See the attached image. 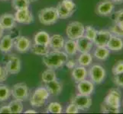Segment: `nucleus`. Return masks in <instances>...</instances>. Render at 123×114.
<instances>
[{
    "instance_id": "f257e3e1",
    "label": "nucleus",
    "mask_w": 123,
    "mask_h": 114,
    "mask_svg": "<svg viewBox=\"0 0 123 114\" xmlns=\"http://www.w3.org/2000/svg\"><path fill=\"white\" fill-rule=\"evenodd\" d=\"M68 55L61 50H52L43 56L44 64L47 68L57 69L63 66L68 60Z\"/></svg>"
},
{
    "instance_id": "f03ea898",
    "label": "nucleus",
    "mask_w": 123,
    "mask_h": 114,
    "mask_svg": "<svg viewBox=\"0 0 123 114\" xmlns=\"http://www.w3.org/2000/svg\"><path fill=\"white\" fill-rule=\"evenodd\" d=\"M50 96L46 87H39L35 89L30 97V104L35 108H39L44 106Z\"/></svg>"
},
{
    "instance_id": "7ed1b4c3",
    "label": "nucleus",
    "mask_w": 123,
    "mask_h": 114,
    "mask_svg": "<svg viewBox=\"0 0 123 114\" xmlns=\"http://www.w3.org/2000/svg\"><path fill=\"white\" fill-rule=\"evenodd\" d=\"M38 19L41 24L44 25L54 24L59 19L56 8L48 7L40 10L38 12Z\"/></svg>"
},
{
    "instance_id": "20e7f679",
    "label": "nucleus",
    "mask_w": 123,
    "mask_h": 114,
    "mask_svg": "<svg viewBox=\"0 0 123 114\" xmlns=\"http://www.w3.org/2000/svg\"><path fill=\"white\" fill-rule=\"evenodd\" d=\"M12 98L20 101H26L30 97V91L28 85L24 82L14 84L11 89Z\"/></svg>"
},
{
    "instance_id": "39448f33",
    "label": "nucleus",
    "mask_w": 123,
    "mask_h": 114,
    "mask_svg": "<svg viewBox=\"0 0 123 114\" xmlns=\"http://www.w3.org/2000/svg\"><path fill=\"white\" fill-rule=\"evenodd\" d=\"M85 26L80 22L70 23L66 28V33L70 40H77L78 38L84 35Z\"/></svg>"
},
{
    "instance_id": "423d86ee",
    "label": "nucleus",
    "mask_w": 123,
    "mask_h": 114,
    "mask_svg": "<svg viewBox=\"0 0 123 114\" xmlns=\"http://www.w3.org/2000/svg\"><path fill=\"white\" fill-rule=\"evenodd\" d=\"M105 70L100 65H94L90 69L88 75L90 81L96 84H99L104 81L105 78Z\"/></svg>"
},
{
    "instance_id": "0eeeda50",
    "label": "nucleus",
    "mask_w": 123,
    "mask_h": 114,
    "mask_svg": "<svg viewBox=\"0 0 123 114\" xmlns=\"http://www.w3.org/2000/svg\"><path fill=\"white\" fill-rule=\"evenodd\" d=\"M5 68L8 74L16 75L19 73L22 68V62H21L20 58L15 54L9 55L6 62Z\"/></svg>"
},
{
    "instance_id": "6e6552de",
    "label": "nucleus",
    "mask_w": 123,
    "mask_h": 114,
    "mask_svg": "<svg viewBox=\"0 0 123 114\" xmlns=\"http://www.w3.org/2000/svg\"><path fill=\"white\" fill-rule=\"evenodd\" d=\"M121 92L118 89L112 88L109 91L108 94L105 98L103 102L110 107L120 109L121 107Z\"/></svg>"
},
{
    "instance_id": "1a4fd4ad",
    "label": "nucleus",
    "mask_w": 123,
    "mask_h": 114,
    "mask_svg": "<svg viewBox=\"0 0 123 114\" xmlns=\"http://www.w3.org/2000/svg\"><path fill=\"white\" fill-rule=\"evenodd\" d=\"M31 41L27 37L20 35L14 38V47L20 53H25L30 50Z\"/></svg>"
},
{
    "instance_id": "9d476101",
    "label": "nucleus",
    "mask_w": 123,
    "mask_h": 114,
    "mask_svg": "<svg viewBox=\"0 0 123 114\" xmlns=\"http://www.w3.org/2000/svg\"><path fill=\"white\" fill-rule=\"evenodd\" d=\"M71 103H74L80 110H86L92 105V99L90 95L77 94L71 99Z\"/></svg>"
},
{
    "instance_id": "9b49d317",
    "label": "nucleus",
    "mask_w": 123,
    "mask_h": 114,
    "mask_svg": "<svg viewBox=\"0 0 123 114\" xmlns=\"http://www.w3.org/2000/svg\"><path fill=\"white\" fill-rule=\"evenodd\" d=\"M14 16L16 22L19 24H30L34 22V16L28 8L17 10Z\"/></svg>"
},
{
    "instance_id": "f8f14e48",
    "label": "nucleus",
    "mask_w": 123,
    "mask_h": 114,
    "mask_svg": "<svg viewBox=\"0 0 123 114\" xmlns=\"http://www.w3.org/2000/svg\"><path fill=\"white\" fill-rule=\"evenodd\" d=\"M115 5L111 0H103L101 1L96 6V12L101 16H107L112 12Z\"/></svg>"
},
{
    "instance_id": "ddd939ff",
    "label": "nucleus",
    "mask_w": 123,
    "mask_h": 114,
    "mask_svg": "<svg viewBox=\"0 0 123 114\" xmlns=\"http://www.w3.org/2000/svg\"><path fill=\"white\" fill-rule=\"evenodd\" d=\"M111 36V32L108 30L97 31L93 43L96 46H106Z\"/></svg>"
},
{
    "instance_id": "4468645a",
    "label": "nucleus",
    "mask_w": 123,
    "mask_h": 114,
    "mask_svg": "<svg viewBox=\"0 0 123 114\" xmlns=\"http://www.w3.org/2000/svg\"><path fill=\"white\" fill-rule=\"evenodd\" d=\"M77 46V51L80 53H90V51L92 49L93 46V42L88 39L84 35L80 37V38L76 40Z\"/></svg>"
},
{
    "instance_id": "2eb2a0df",
    "label": "nucleus",
    "mask_w": 123,
    "mask_h": 114,
    "mask_svg": "<svg viewBox=\"0 0 123 114\" xmlns=\"http://www.w3.org/2000/svg\"><path fill=\"white\" fill-rule=\"evenodd\" d=\"M77 87L79 94L83 95H90L94 91V84L90 80L84 79L77 83Z\"/></svg>"
},
{
    "instance_id": "dca6fc26",
    "label": "nucleus",
    "mask_w": 123,
    "mask_h": 114,
    "mask_svg": "<svg viewBox=\"0 0 123 114\" xmlns=\"http://www.w3.org/2000/svg\"><path fill=\"white\" fill-rule=\"evenodd\" d=\"M14 47V38L11 35H4L0 38V51L3 53H8Z\"/></svg>"
},
{
    "instance_id": "f3484780",
    "label": "nucleus",
    "mask_w": 123,
    "mask_h": 114,
    "mask_svg": "<svg viewBox=\"0 0 123 114\" xmlns=\"http://www.w3.org/2000/svg\"><path fill=\"white\" fill-rule=\"evenodd\" d=\"M64 38L61 34H53L50 37L48 46L52 50H61L64 46Z\"/></svg>"
},
{
    "instance_id": "a211bd4d",
    "label": "nucleus",
    "mask_w": 123,
    "mask_h": 114,
    "mask_svg": "<svg viewBox=\"0 0 123 114\" xmlns=\"http://www.w3.org/2000/svg\"><path fill=\"white\" fill-rule=\"evenodd\" d=\"M15 16L9 13H5L0 16V24L5 30H12L16 26Z\"/></svg>"
},
{
    "instance_id": "6ab92c4d",
    "label": "nucleus",
    "mask_w": 123,
    "mask_h": 114,
    "mask_svg": "<svg viewBox=\"0 0 123 114\" xmlns=\"http://www.w3.org/2000/svg\"><path fill=\"white\" fill-rule=\"evenodd\" d=\"M45 87L49 92L50 95L52 96H58L61 94L63 90V84L57 80H54L50 82L45 83Z\"/></svg>"
},
{
    "instance_id": "aec40b11",
    "label": "nucleus",
    "mask_w": 123,
    "mask_h": 114,
    "mask_svg": "<svg viewBox=\"0 0 123 114\" xmlns=\"http://www.w3.org/2000/svg\"><path fill=\"white\" fill-rule=\"evenodd\" d=\"M71 75H72V78L75 81V82L78 83L86 78L88 75V71L86 69V67L78 65V66H75L73 69Z\"/></svg>"
},
{
    "instance_id": "412c9836",
    "label": "nucleus",
    "mask_w": 123,
    "mask_h": 114,
    "mask_svg": "<svg viewBox=\"0 0 123 114\" xmlns=\"http://www.w3.org/2000/svg\"><path fill=\"white\" fill-rule=\"evenodd\" d=\"M106 47L112 51H119L123 48V40L121 37L112 34Z\"/></svg>"
},
{
    "instance_id": "4be33fe9",
    "label": "nucleus",
    "mask_w": 123,
    "mask_h": 114,
    "mask_svg": "<svg viewBox=\"0 0 123 114\" xmlns=\"http://www.w3.org/2000/svg\"><path fill=\"white\" fill-rule=\"evenodd\" d=\"M50 37V36L48 32L44 31H40L37 32L34 36V43L36 44L48 46Z\"/></svg>"
},
{
    "instance_id": "5701e85b",
    "label": "nucleus",
    "mask_w": 123,
    "mask_h": 114,
    "mask_svg": "<svg viewBox=\"0 0 123 114\" xmlns=\"http://www.w3.org/2000/svg\"><path fill=\"white\" fill-rule=\"evenodd\" d=\"M31 52L37 56H44V55L48 54L50 52V47L48 46L45 45H41V44H36L34 43V44H31V46L30 48Z\"/></svg>"
},
{
    "instance_id": "b1692460",
    "label": "nucleus",
    "mask_w": 123,
    "mask_h": 114,
    "mask_svg": "<svg viewBox=\"0 0 123 114\" xmlns=\"http://www.w3.org/2000/svg\"><path fill=\"white\" fill-rule=\"evenodd\" d=\"M64 52L68 55V56H74L77 53V42L74 40H67L65 41L64 46H63Z\"/></svg>"
},
{
    "instance_id": "393cba45",
    "label": "nucleus",
    "mask_w": 123,
    "mask_h": 114,
    "mask_svg": "<svg viewBox=\"0 0 123 114\" xmlns=\"http://www.w3.org/2000/svg\"><path fill=\"white\" fill-rule=\"evenodd\" d=\"M55 8H56V10H57V12L58 14L59 18H61V19L69 18L70 17H71L74 13V12L67 9V8L61 3V2H59Z\"/></svg>"
},
{
    "instance_id": "a878e982",
    "label": "nucleus",
    "mask_w": 123,
    "mask_h": 114,
    "mask_svg": "<svg viewBox=\"0 0 123 114\" xmlns=\"http://www.w3.org/2000/svg\"><path fill=\"white\" fill-rule=\"evenodd\" d=\"M109 53L110 50L106 46H96V49L94 51V56L97 60L103 61L109 57Z\"/></svg>"
},
{
    "instance_id": "bb28decb",
    "label": "nucleus",
    "mask_w": 123,
    "mask_h": 114,
    "mask_svg": "<svg viewBox=\"0 0 123 114\" xmlns=\"http://www.w3.org/2000/svg\"><path fill=\"white\" fill-rule=\"evenodd\" d=\"M92 62V56L90 53H81L80 55V56L77 61L79 65H81L83 67H87L89 65H90Z\"/></svg>"
},
{
    "instance_id": "cd10ccee",
    "label": "nucleus",
    "mask_w": 123,
    "mask_h": 114,
    "mask_svg": "<svg viewBox=\"0 0 123 114\" xmlns=\"http://www.w3.org/2000/svg\"><path fill=\"white\" fill-rule=\"evenodd\" d=\"M8 107L10 108L11 113H21L23 111V104L22 102L18 100H13L9 102V103L8 104Z\"/></svg>"
},
{
    "instance_id": "c85d7f7f",
    "label": "nucleus",
    "mask_w": 123,
    "mask_h": 114,
    "mask_svg": "<svg viewBox=\"0 0 123 114\" xmlns=\"http://www.w3.org/2000/svg\"><path fill=\"white\" fill-rule=\"evenodd\" d=\"M41 79L44 83H48L54 80L57 79V75L55 73V71L53 69H46L42 72L41 75Z\"/></svg>"
},
{
    "instance_id": "c756f323",
    "label": "nucleus",
    "mask_w": 123,
    "mask_h": 114,
    "mask_svg": "<svg viewBox=\"0 0 123 114\" xmlns=\"http://www.w3.org/2000/svg\"><path fill=\"white\" fill-rule=\"evenodd\" d=\"M12 96L10 87L6 84H0V102H5Z\"/></svg>"
},
{
    "instance_id": "7c9ffc66",
    "label": "nucleus",
    "mask_w": 123,
    "mask_h": 114,
    "mask_svg": "<svg viewBox=\"0 0 123 114\" xmlns=\"http://www.w3.org/2000/svg\"><path fill=\"white\" fill-rule=\"evenodd\" d=\"M29 5H30L29 0H12V6L16 11L29 8Z\"/></svg>"
},
{
    "instance_id": "2f4dec72",
    "label": "nucleus",
    "mask_w": 123,
    "mask_h": 114,
    "mask_svg": "<svg viewBox=\"0 0 123 114\" xmlns=\"http://www.w3.org/2000/svg\"><path fill=\"white\" fill-rule=\"evenodd\" d=\"M47 112L50 113H62L63 107L61 103L57 102H51L48 105Z\"/></svg>"
},
{
    "instance_id": "473e14b6",
    "label": "nucleus",
    "mask_w": 123,
    "mask_h": 114,
    "mask_svg": "<svg viewBox=\"0 0 123 114\" xmlns=\"http://www.w3.org/2000/svg\"><path fill=\"white\" fill-rule=\"evenodd\" d=\"M96 32L97 31L96 29L90 26V25H88L86 27H85V31H84V36L86 37L88 39H90L92 42L94 41V39L96 35Z\"/></svg>"
},
{
    "instance_id": "72a5a7b5",
    "label": "nucleus",
    "mask_w": 123,
    "mask_h": 114,
    "mask_svg": "<svg viewBox=\"0 0 123 114\" xmlns=\"http://www.w3.org/2000/svg\"><path fill=\"white\" fill-rule=\"evenodd\" d=\"M101 111L104 113H120V109L110 107L103 102L101 104Z\"/></svg>"
},
{
    "instance_id": "f704fd0d",
    "label": "nucleus",
    "mask_w": 123,
    "mask_h": 114,
    "mask_svg": "<svg viewBox=\"0 0 123 114\" xmlns=\"http://www.w3.org/2000/svg\"><path fill=\"white\" fill-rule=\"evenodd\" d=\"M61 3L68 10L73 11V12H75L76 8H77V5H76V4L74 3L73 0H62Z\"/></svg>"
},
{
    "instance_id": "c9c22d12",
    "label": "nucleus",
    "mask_w": 123,
    "mask_h": 114,
    "mask_svg": "<svg viewBox=\"0 0 123 114\" xmlns=\"http://www.w3.org/2000/svg\"><path fill=\"white\" fill-rule=\"evenodd\" d=\"M112 71L113 75L123 72V60H118L115 64V65L112 67Z\"/></svg>"
},
{
    "instance_id": "e433bc0d",
    "label": "nucleus",
    "mask_w": 123,
    "mask_h": 114,
    "mask_svg": "<svg viewBox=\"0 0 123 114\" xmlns=\"http://www.w3.org/2000/svg\"><path fill=\"white\" fill-rule=\"evenodd\" d=\"M109 31L111 32V33L113 35L118 36L119 37H123V30H122V29L118 26V24L116 23L111 28H110Z\"/></svg>"
},
{
    "instance_id": "4c0bfd02",
    "label": "nucleus",
    "mask_w": 123,
    "mask_h": 114,
    "mask_svg": "<svg viewBox=\"0 0 123 114\" xmlns=\"http://www.w3.org/2000/svg\"><path fill=\"white\" fill-rule=\"evenodd\" d=\"M80 111V109L78 107L76 106V105L73 103H71L65 109V113H78Z\"/></svg>"
},
{
    "instance_id": "58836bf2",
    "label": "nucleus",
    "mask_w": 123,
    "mask_h": 114,
    "mask_svg": "<svg viewBox=\"0 0 123 114\" xmlns=\"http://www.w3.org/2000/svg\"><path fill=\"white\" fill-rule=\"evenodd\" d=\"M114 82L117 86L123 87V72L114 75Z\"/></svg>"
},
{
    "instance_id": "ea45409f",
    "label": "nucleus",
    "mask_w": 123,
    "mask_h": 114,
    "mask_svg": "<svg viewBox=\"0 0 123 114\" xmlns=\"http://www.w3.org/2000/svg\"><path fill=\"white\" fill-rule=\"evenodd\" d=\"M8 73L5 66L0 65V83L5 81L8 78Z\"/></svg>"
},
{
    "instance_id": "a19ab883",
    "label": "nucleus",
    "mask_w": 123,
    "mask_h": 114,
    "mask_svg": "<svg viewBox=\"0 0 123 114\" xmlns=\"http://www.w3.org/2000/svg\"><path fill=\"white\" fill-rule=\"evenodd\" d=\"M123 22V9L116 11L115 13V23H119Z\"/></svg>"
},
{
    "instance_id": "79ce46f5",
    "label": "nucleus",
    "mask_w": 123,
    "mask_h": 114,
    "mask_svg": "<svg viewBox=\"0 0 123 114\" xmlns=\"http://www.w3.org/2000/svg\"><path fill=\"white\" fill-rule=\"evenodd\" d=\"M65 65L68 69H73L75 66H77V62H76L75 60H68L67 61Z\"/></svg>"
},
{
    "instance_id": "37998d69",
    "label": "nucleus",
    "mask_w": 123,
    "mask_h": 114,
    "mask_svg": "<svg viewBox=\"0 0 123 114\" xmlns=\"http://www.w3.org/2000/svg\"><path fill=\"white\" fill-rule=\"evenodd\" d=\"M0 113H11L10 108L8 105H5L0 107Z\"/></svg>"
},
{
    "instance_id": "c03bdc74",
    "label": "nucleus",
    "mask_w": 123,
    "mask_h": 114,
    "mask_svg": "<svg viewBox=\"0 0 123 114\" xmlns=\"http://www.w3.org/2000/svg\"><path fill=\"white\" fill-rule=\"evenodd\" d=\"M37 112L35 111V109H27L26 111H25V113H36Z\"/></svg>"
},
{
    "instance_id": "a18cd8bd",
    "label": "nucleus",
    "mask_w": 123,
    "mask_h": 114,
    "mask_svg": "<svg viewBox=\"0 0 123 114\" xmlns=\"http://www.w3.org/2000/svg\"><path fill=\"white\" fill-rule=\"evenodd\" d=\"M4 31H5V29L3 28V27L2 26V24H0V38H1V37H2L3 36Z\"/></svg>"
},
{
    "instance_id": "49530a36",
    "label": "nucleus",
    "mask_w": 123,
    "mask_h": 114,
    "mask_svg": "<svg viewBox=\"0 0 123 114\" xmlns=\"http://www.w3.org/2000/svg\"><path fill=\"white\" fill-rule=\"evenodd\" d=\"M112 3L115 5V4H121L123 2V0H111Z\"/></svg>"
},
{
    "instance_id": "de8ad7c7",
    "label": "nucleus",
    "mask_w": 123,
    "mask_h": 114,
    "mask_svg": "<svg viewBox=\"0 0 123 114\" xmlns=\"http://www.w3.org/2000/svg\"><path fill=\"white\" fill-rule=\"evenodd\" d=\"M117 24H118V26L122 29V30H123V22H119V23H117Z\"/></svg>"
},
{
    "instance_id": "09e8293b",
    "label": "nucleus",
    "mask_w": 123,
    "mask_h": 114,
    "mask_svg": "<svg viewBox=\"0 0 123 114\" xmlns=\"http://www.w3.org/2000/svg\"><path fill=\"white\" fill-rule=\"evenodd\" d=\"M37 0H29V2H36Z\"/></svg>"
},
{
    "instance_id": "8fccbe9b",
    "label": "nucleus",
    "mask_w": 123,
    "mask_h": 114,
    "mask_svg": "<svg viewBox=\"0 0 123 114\" xmlns=\"http://www.w3.org/2000/svg\"><path fill=\"white\" fill-rule=\"evenodd\" d=\"M2 1H9V0H2Z\"/></svg>"
}]
</instances>
